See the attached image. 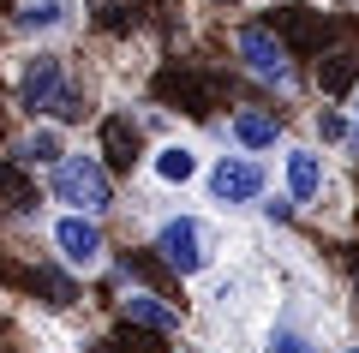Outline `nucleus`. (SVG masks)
I'll use <instances>...</instances> for the list:
<instances>
[{"mask_svg":"<svg viewBox=\"0 0 359 353\" xmlns=\"http://www.w3.org/2000/svg\"><path fill=\"white\" fill-rule=\"evenodd\" d=\"M6 96L25 120H54V126H84L96 114V96H90V78L78 72V60L66 48H36V42H18L6 54Z\"/></svg>","mask_w":359,"mask_h":353,"instance_id":"nucleus-1","label":"nucleus"},{"mask_svg":"<svg viewBox=\"0 0 359 353\" xmlns=\"http://www.w3.org/2000/svg\"><path fill=\"white\" fill-rule=\"evenodd\" d=\"M150 252L162 258L168 276L180 281H204L216 276L222 252H228V234H222L216 215H198V210H162L150 222Z\"/></svg>","mask_w":359,"mask_h":353,"instance_id":"nucleus-2","label":"nucleus"},{"mask_svg":"<svg viewBox=\"0 0 359 353\" xmlns=\"http://www.w3.org/2000/svg\"><path fill=\"white\" fill-rule=\"evenodd\" d=\"M42 198L60 204V210H78V215H114L120 210V174L90 150H66L60 162L42 174Z\"/></svg>","mask_w":359,"mask_h":353,"instance_id":"nucleus-3","label":"nucleus"},{"mask_svg":"<svg viewBox=\"0 0 359 353\" xmlns=\"http://www.w3.org/2000/svg\"><path fill=\"white\" fill-rule=\"evenodd\" d=\"M198 186H204V198H210L216 215H245V210H257V204L269 198L276 174H269V162L252 156V150H222V156H210V168H204Z\"/></svg>","mask_w":359,"mask_h":353,"instance_id":"nucleus-4","label":"nucleus"},{"mask_svg":"<svg viewBox=\"0 0 359 353\" xmlns=\"http://www.w3.org/2000/svg\"><path fill=\"white\" fill-rule=\"evenodd\" d=\"M42 246H48V258L60 269H72V276H102V269L114 264L102 215H78V210L42 215Z\"/></svg>","mask_w":359,"mask_h":353,"instance_id":"nucleus-5","label":"nucleus"},{"mask_svg":"<svg viewBox=\"0 0 359 353\" xmlns=\"http://www.w3.org/2000/svg\"><path fill=\"white\" fill-rule=\"evenodd\" d=\"M233 60L252 84L276 90V96H299V60L269 25H233Z\"/></svg>","mask_w":359,"mask_h":353,"instance_id":"nucleus-6","label":"nucleus"},{"mask_svg":"<svg viewBox=\"0 0 359 353\" xmlns=\"http://www.w3.org/2000/svg\"><path fill=\"white\" fill-rule=\"evenodd\" d=\"M18 42H36V48H60V42L78 36L84 25V0H18L13 13H6Z\"/></svg>","mask_w":359,"mask_h":353,"instance_id":"nucleus-7","label":"nucleus"},{"mask_svg":"<svg viewBox=\"0 0 359 353\" xmlns=\"http://www.w3.org/2000/svg\"><path fill=\"white\" fill-rule=\"evenodd\" d=\"M282 192L294 198V210H323V198H335V168L323 156V144H282Z\"/></svg>","mask_w":359,"mask_h":353,"instance_id":"nucleus-8","label":"nucleus"},{"mask_svg":"<svg viewBox=\"0 0 359 353\" xmlns=\"http://www.w3.org/2000/svg\"><path fill=\"white\" fill-rule=\"evenodd\" d=\"M204 168H210L204 144L186 138V132H168V138L156 144L150 156H144V174H150V186H162V192H186V186H198V180H204Z\"/></svg>","mask_w":359,"mask_h":353,"instance_id":"nucleus-9","label":"nucleus"},{"mask_svg":"<svg viewBox=\"0 0 359 353\" xmlns=\"http://www.w3.org/2000/svg\"><path fill=\"white\" fill-rule=\"evenodd\" d=\"M216 138H228V150H252V156H269V150H282L287 144V126H282V114L276 108H228L216 120Z\"/></svg>","mask_w":359,"mask_h":353,"instance_id":"nucleus-10","label":"nucleus"},{"mask_svg":"<svg viewBox=\"0 0 359 353\" xmlns=\"http://www.w3.org/2000/svg\"><path fill=\"white\" fill-rule=\"evenodd\" d=\"M120 324L150 329V335H168V341H174L180 329H186V312H180L162 288H150V281H126V288H120Z\"/></svg>","mask_w":359,"mask_h":353,"instance_id":"nucleus-11","label":"nucleus"},{"mask_svg":"<svg viewBox=\"0 0 359 353\" xmlns=\"http://www.w3.org/2000/svg\"><path fill=\"white\" fill-rule=\"evenodd\" d=\"M257 353H330V347H323L318 317H311L299 300H282L276 317L264 324V335H257Z\"/></svg>","mask_w":359,"mask_h":353,"instance_id":"nucleus-12","label":"nucleus"},{"mask_svg":"<svg viewBox=\"0 0 359 353\" xmlns=\"http://www.w3.org/2000/svg\"><path fill=\"white\" fill-rule=\"evenodd\" d=\"M96 156H102L114 174H132V168L144 162V126H138V114L132 108H108L102 120H96Z\"/></svg>","mask_w":359,"mask_h":353,"instance_id":"nucleus-13","label":"nucleus"},{"mask_svg":"<svg viewBox=\"0 0 359 353\" xmlns=\"http://www.w3.org/2000/svg\"><path fill=\"white\" fill-rule=\"evenodd\" d=\"M6 150H13V162L25 168V174H48L72 144H66V126H54V120H25V126L13 132Z\"/></svg>","mask_w":359,"mask_h":353,"instance_id":"nucleus-14","label":"nucleus"},{"mask_svg":"<svg viewBox=\"0 0 359 353\" xmlns=\"http://www.w3.org/2000/svg\"><path fill=\"white\" fill-rule=\"evenodd\" d=\"M269 30H276L294 54H323L335 42V25L323 13H306V6H282V13L269 18Z\"/></svg>","mask_w":359,"mask_h":353,"instance_id":"nucleus-15","label":"nucleus"},{"mask_svg":"<svg viewBox=\"0 0 359 353\" xmlns=\"http://www.w3.org/2000/svg\"><path fill=\"white\" fill-rule=\"evenodd\" d=\"M359 90V48H330L318 60V96H353Z\"/></svg>","mask_w":359,"mask_h":353,"instance_id":"nucleus-16","label":"nucleus"},{"mask_svg":"<svg viewBox=\"0 0 359 353\" xmlns=\"http://www.w3.org/2000/svg\"><path fill=\"white\" fill-rule=\"evenodd\" d=\"M353 138V120L341 108H311V144H330V150H347Z\"/></svg>","mask_w":359,"mask_h":353,"instance_id":"nucleus-17","label":"nucleus"},{"mask_svg":"<svg viewBox=\"0 0 359 353\" xmlns=\"http://www.w3.org/2000/svg\"><path fill=\"white\" fill-rule=\"evenodd\" d=\"M294 198H287V192H269V198L264 204H257V222H264V227H287V222H294Z\"/></svg>","mask_w":359,"mask_h":353,"instance_id":"nucleus-18","label":"nucleus"},{"mask_svg":"<svg viewBox=\"0 0 359 353\" xmlns=\"http://www.w3.org/2000/svg\"><path fill=\"white\" fill-rule=\"evenodd\" d=\"M347 120H353V138H347V150L359 156V90H353V114H347Z\"/></svg>","mask_w":359,"mask_h":353,"instance_id":"nucleus-19","label":"nucleus"},{"mask_svg":"<svg viewBox=\"0 0 359 353\" xmlns=\"http://www.w3.org/2000/svg\"><path fill=\"white\" fill-rule=\"evenodd\" d=\"M210 6H245V0H210Z\"/></svg>","mask_w":359,"mask_h":353,"instance_id":"nucleus-20","label":"nucleus"},{"mask_svg":"<svg viewBox=\"0 0 359 353\" xmlns=\"http://www.w3.org/2000/svg\"><path fill=\"white\" fill-rule=\"evenodd\" d=\"M341 353H359V341H347V347H341Z\"/></svg>","mask_w":359,"mask_h":353,"instance_id":"nucleus-21","label":"nucleus"}]
</instances>
